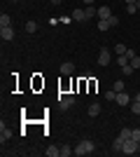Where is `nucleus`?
Instances as JSON below:
<instances>
[{
  "label": "nucleus",
  "mask_w": 140,
  "mask_h": 157,
  "mask_svg": "<svg viewBox=\"0 0 140 157\" xmlns=\"http://www.w3.org/2000/svg\"><path fill=\"white\" fill-rule=\"evenodd\" d=\"M128 63H131V68H133V71H138V68H140V56L135 54V56H133L131 61H128Z\"/></svg>",
  "instance_id": "nucleus-18"
},
{
  "label": "nucleus",
  "mask_w": 140,
  "mask_h": 157,
  "mask_svg": "<svg viewBox=\"0 0 140 157\" xmlns=\"http://www.w3.org/2000/svg\"><path fill=\"white\" fill-rule=\"evenodd\" d=\"M107 28H110L107 19H98V31H107Z\"/></svg>",
  "instance_id": "nucleus-20"
},
{
  "label": "nucleus",
  "mask_w": 140,
  "mask_h": 157,
  "mask_svg": "<svg viewBox=\"0 0 140 157\" xmlns=\"http://www.w3.org/2000/svg\"><path fill=\"white\" fill-rule=\"evenodd\" d=\"M135 101H138V103H140V92H138V94H135Z\"/></svg>",
  "instance_id": "nucleus-31"
},
{
  "label": "nucleus",
  "mask_w": 140,
  "mask_h": 157,
  "mask_svg": "<svg viewBox=\"0 0 140 157\" xmlns=\"http://www.w3.org/2000/svg\"><path fill=\"white\" fill-rule=\"evenodd\" d=\"M124 2H126V5H133V2H135V0H124Z\"/></svg>",
  "instance_id": "nucleus-30"
},
{
  "label": "nucleus",
  "mask_w": 140,
  "mask_h": 157,
  "mask_svg": "<svg viewBox=\"0 0 140 157\" xmlns=\"http://www.w3.org/2000/svg\"><path fill=\"white\" fill-rule=\"evenodd\" d=\"M52 2H54V5H61V2H63V0H52Z\"/></svg>",
  "instance_id": "nucleus-29"
},
{
  "label": "nucleus",
  "mask_w": 140,
  "mask_h": 157,
  "mask_svg": "<svg viewBox=\"0 0 140 157\" xmlns=\"http://www.w3.org/2000/svg\"><path fill=\"white\" fill-rule=\"evenodd\" d=\"M110 61H112V54H110V49H100V52H98V63H100V66H107Z\"/></svg>",
  "instance_id": "nucleus-4"
},
{
  "label": "nucleus",
  "mask_w": 140,
  "mask_h": 157,
  "mask_svg": "<svg viewBox=\"0 0 140 157\" xmlns=\"http://www.w3.org/2000/svg\"><path fill=\"white\" fill-rule=\"evenodd\" d=\"M131 113L140 115V103H138V101H131Z\"/></svg>",
  "instance_id": "nucleus-23"
},
{
  "label": "nucleus",
  "mask_w": 140,
  "mask_h": 157,
  "mask_svg": "<svg viewBox=\"0 0 140 157\" xmlns=\"http://www.w3.org/2000/svg\"><path fill=\"white\" fill-rule=\"evenodd\" d=\"M112 89H114V92H124V80H117Z\"/></svg>",
  "instance_id": "nucleus-24"
},
{
  "label": "nucleus",
  "mask_w": 140,
  "mask_h": 157,
  "mask_svg": "<svg viewBox=\"0 0 140 157\" xmlns=\"http://www.w3.org/2000/svg\"><path fill=\"white\" fill-rule=\"evenodd\" d=\"M12 26V17L9 14H0V28H7Z\"/></svg>",
  "instance_id": "nucleus-11"
},
{
  "label": "nucleus",
  "mask_w": 140,
  "mask_h": 157,
  "mask_svg": "<svg viewBox=\"0 0 140 157\" xmlns=\"http://www.w3.org/2000/svg\"><path fill=\"white\" fill-rule=\"evenodd\" d=\"M126 49H128L126 45H117L114 47V54H117V56H119V54H126Z\"/></svg>",
  "instance_id": "nucleus-22"
},
{
  "label": "nucleus",
  "mask_w": 140,
  "mask_h": 157,
  "mask_svg": "<svg viewBox=\"0 0 140 157\" xmlns=\"http://www.w3.org/2000/svg\"><path fill=\"white\" fill-rule=\"evenodd\" d=\"M75 66L70 63V61H66V63H61V75H73Z\"/></svg>",
  "instance_id": "nucleus-9"
},
{
  "label": "nucleus",
  "mask_w": 140,
  "mask_h": 157,
  "mask_svg": "<svg viewBox=\"0 0 140 157\" xmlns=\"http://www.w3.org/2000/svg\"><path fill=\"white\" fill-rule=\"evenodd\" d=\"M121 148H124V141L117 136V138H114V143H112V150H114V152H121Z\"/></svg>",
  "instance_id": "nucleus-14"
},
{
  "label": "nucleus",
  "mask_w": 140,
  "mask_h": 157,
  "mask_svg": "<svg viewBox=\"0 0 140 157\" xmlns=\"http://www.w3.org/2000/svg\"><path fill=\"white\" fill-rule=\"evenodd\" d=\"M47 155H49V157H59V155H61V148H56V145H49V148H47Z\"/></svg>",
  "instance_id": "nucleus-15"
},
{
  "label": "nucleus",
  "mask_w": 140,
  "mask_h": 157,
  "mask_svg": "<svg viewBox=\"0 0 140 157\" xmlns=\"http://www.w3.org/2000/svg\"><path fill=\"white\" fill-rule=\"evenodd\" d=\"M82 2H84V5H93V0H82Z\"/></svg>",
  "instance_id": "nucleus-28"
},
{
  "label": "nucleus",
  "mask_w": 140,
  "mask_h": 157,
  "mask_svg": "<svg viewBox=\"0 0 140 157\" xmlns=\"http://www.w3.org/2000/svg\"><path fill=\"white\" fill-rule=\"evenodd\" d=\"M12 2H19V0H12Z\"/></svg>",
  "instance_id": "nucleus-34"
},
{
  "label": "nucleus",
  "mask_w": 140,
  "mask_h": 157,
  "mask_svg": "<svg viewBox=\"0 0 140 157\" xmlns=\"http://www.w3.org/2000/svg\"><path fill=\"white\" fill-rule=\"evenodd\" d=\"M73 103H75V96H73V94H59V105H61V110L73 108Z\"/></svg>",
  "instance_id": "nucleus-2"
},
{
  "label": "nucleus",
  "mask_w": 140,
  "mask_h": 157,
  "mask_svg": "<svg viewBox=\"0 0 140 157\" xmlns=\"http://www.w3.org/2000/svg\"><path fill=\"white\" fill-rule=\"evenodd\" d=\"M75 155V148H70V145H61V157H70Z\"/></svg>",
  "instance_id": "nucleus-13"
},
{
  "label": "nucleus",
  "mask_w": 140,
  "mask_h": 157,
  "mask_svg": "<svg viewBox=\"0 0 140 157\" xmlns=\"http://www.w3.org/2000/svg\"><path fill=\"white\" fill-rule=\"evenodd\" d=\"M73 21H87V12L77 7V10H75V12H73Z\"/></svg>",
  "instance_id": "nucleus-10"
},
{
  "label": "nucleus",
  "mask_w": 140,
  "mask_h": 157,
  "mask_svg": "<svg viewBox=\"0 0 140 157\" xmlns=\"http://www.w3.org/2000/svg\"><path fill=\"white\" fill-rule=\"evenodd\" d=\"M98 115H100V105L91 103V105H89V117H98Z\"/></svg>",
  "instance_id": "nucleus-12"
},
{
  "label": "nucleus",
  "mask_w": 140,
  "mask_h": 157,
  "mask_svg": "<svg viewBox=\"0 0 140 157\" xmlns=\"http://www.w3.org/2000/svg\"><path fill=\"white\" fill-rule=\"evenodd\" d=\"M126 12H128V14H135V12H138V7H135V2H133V5H126Z\"/></svg>",
  "instance_id": "nucleus-26"
},
{
  "label": "nucleus",
  "mask_w": 140,
  "mask_h": 157,
  "mask_svg": "<svg viewBox=\"0 0 140 157\" xmlns=\"http://www.w3.org/2000/svg\"><path fill=\"white\" fill-rule=\"evenodd\" d=\"M128 61H131V59H128L126 54H119V56H117V63H119V66H128Z\"/></svg>",
  "instance_id": "nucleus-17"
},
{
  "label": "nucleus",
  "mask_w": 140,
  "mask_h": 157,
  "mask_svg": "<svg viewBox=\"0 0 140 157\" xmlns=\"http://www.w3.org/2000/svg\"><path fill=\"white\" fill-rule=\"evenodd\" d=\"M117 105H131V96L124 92H117Z\"/></svg>",
  "instance_id": "nucleus-7"
},
{
  "label": "nucleus",
  "mask_w": 140,
  "mask_h": 157,
  "mask_svg": "<svg viewBox=\"0 0 140 157\" xmlns=\"http://www.w3.org/2000/svg\"><path fill=\"white\" fill-rule=\"evenodd\" d=\"M93 148H96V145H93V141H80V143L75 145V155L77 157H84V155H91L93 152Z\"/></svg>",
  "instance_id": "nucleus-1"
},
{
  "label": "nucleus",
  "mask_w": 140,
  "mask_h": 157,
  "mask_svg": "<svg viewBox=\"0 0 140 157\" xmlns=\"http://www.w3.org/2000/svg\"><path fill=\"white\" fill-rule=\"evenodd\" d=\"M138 155H140V141H138Z\"/></svg>",
  "instance_id": "nucleus-33"
},
{
  "label": "nucleus",
  "mask_w": 140,
  "mask_h": 157,
  "mask_svg": "<svg viewBox=\"0 0 140 157\" xmlns=\"http://www.w3.org/2000/svg\"><path fill=\"white\" fill-rule=\"evenodd\" d=\"M9 138H12V129H9L5 122H0V141L5 143V141H9Z\"/></svg>",
  "instance_id": "nucleus-5"
},
{
  "label": "nucleus",
  "mask_w": 140,
  "mask_h": 157,
  "mask_svg": "<svg viewBox=\"0 0 140 157\" xmlns=\"http://www.w3.org/2000/svg\"><path fill=\"white\" fill-rule=\"evenodd\" d=\"M121 152H124V155H135V152H138V141H133V138L124 141V148H121Z\"/></svg>",
  "instance_id": "nucleus-3"
},
{
  "label": "nucleus",
  "mask_w": 140,
  "mask_h": 157,
  "mask_svg": "<svg viewBox=\"0 0 140 157\" xmlns=\"http://www.w3.org/2000/svg\"><path fill=\"white\" fill-rule=\"evenodd\" d=\"M112 17V10L107 5H103V7H98V19H110Z\"/></svg>",
  "instance_id": "nucleus-8"
},
{
  "label": "nucleus",
  "mask_w": 140,
  "mask_h": 157,
  "mask_svg": "<svg viewBox=\"0 0 140 157\" xmlns=\"http://www.w3.org/2000/svg\"><path fill=\"white\" fill-rule=\"evenodd\" d=\"M107 24H110V28H117V26H119V19H117V17L112 14V17L107 19Z\"/></svg>",
  "instance_id": "nucleus-21"
},
{
  "label": "nucleus",
  "mask_w": 140,
  "mask_h": 157,
  "mask_svg": "<svg viewBox=\"0 0 140 157\" xmlns=\"http://www.w3.org/2000/svg\"><path fill=\"white\" fill-rule=\"evenodd\" d=\"M121 71H124V75H131V73H133V68H131V63H128V66H121Z\"/></svg>",
  "instance_id": "nucleus-27"
},
{
  "label": "nucleus",
  "mask_w": 140,
  "mask_h": 157,
  "mask_svg": "<svg viewBox=\"0 0 140 157\" xmlns=\"http://www.w3.org/2000/svg\"><path fill=\"white\" fill-rule=\"evenodd\" d=\"M0 38L5 40V42L14 40V28H12V26H7V28H0Z\"/></svg>",
  "instance_id": "nucleus-6"
},
{
  "label": "nucleus",
  "mask_w": 140,
  "mask_h": 157,
  "mask_svg": "<svg viewBox=\"0 0 140 157\" xmlns=\"http://www.w3.org/2000/svg\"><path fill=\"white\" fill-rule=\"evenodd\" d=\"M38 31V21H26V33H35Z\"/></svg>",
  "instance_id": "nucleus-16"
},
{
  "label": "nucleus",
  "mask_w": 140,
  "mask_h": 157,
  "mask_svg": "<svg viewBox=\"0 0 140 157\" xmlns=\"http://www.w3.org/2000/svg\"><path fill=\"white\" fill-rule=\"evenodd\" d=\"M105 98L107 101H117V92H114V89L112 92H105Z\"/></svg>",
  "instance_id": "nucleus-25"
},
{
  "label": "nucleus",
  "mask_w": 140,
  "mask_h": 157,
  "mask_svg": "<svg viewBox=\"0 0 140 157\" xmlns=\"http://www.w3.org/2000/svg\"><path fill=\"white\" fill-rule=\"evenodd\" d=\"M119 138H121V141H128V138H131V129H121L119 131Z\"/></svg>",
  "instance_id": "nucleus-19"
},
{
  "label": "nucleus",
  "mask_w": 140,
  "mask_h": 157,
  "mask_svg": "<svg viewBox=\"0 0 140 157\" xmlns=\"http://www.w3.org/2000/svg\"><path fill=\"white\" fill-rule=\"evenodd\" d=\"M135 7H138V10H140V0H135Z\"/></svg>",
  "instance_id": "nucleus-32"
}]
</instances>
